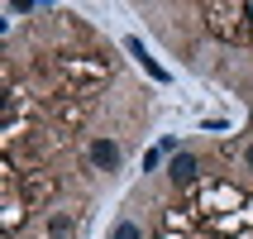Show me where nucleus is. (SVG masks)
<instances>
[{"instance_id": "obj_7", "label": "nucleus", "mask_w": 253, "mask_h": 239, "mask_svg": "<svg viewBox=\"0 0 253 239\" xmlns=\"http://www.w3.org/2000/svg\"><path fill=\"white\" fill-rule=\"evenodd\" d=\"M48 235H53V239H67L72 235V220H67V215H53V220H48Z\"/></svg>"}, {"instance_id": "obj_8", "label": "nucleus", "mask_w": 253, "mask_h": 239, "mask_svg": "<svg viewBox=\"0 0 253 239\" xmlns=\"http://www.w3.org/2000/svg\"><path fill=\"white\" fill-rule=\"evenodd\" d=\"M244 163H249V168H253V143H249V153H244Z\"/></svg>"}, {"instance_id": "obj_1", "label": "nucleus", "mask_w": 253, "mask_h": 239, "mask_svg": "<svg viewBox=\"0 0 253 239\" xmlns=\"http://www.w3.org/2000/svg\"><path fill=\"white\" fill-rule=\"evenodd\" d=\"M244 14H249V5H211V34L239 39L244 34Z\"/></svg>"}, {"instance_id": "obj_2", "label": "nucleus", "mask_w": 253, "mask_h": 239, "mask_svg": "<svg viewBox=\"0 0 253 239\" xmlns=\"http://www.w3.org/2000/svg\"><path fill=\"white\" fill-rule=\"evenodd\" d=\"M53 191H57V182L48 177V172H29L24 182H19V201H24L29 211H39V206H48V201H53Z\"/></svg>"}, {"instance_id": "obj_6", "label": "nucleus", "mask_w": 253, "mask_h": 239, "mask_svg": "<svg viewBox=\"0 0 253 239\" xmlns=\"http://www.w3.org/2000/svg\"><path fill=\"white\" fill-rule=\"evenodd\" d=\"M110 239H143V225H134V220H120Z\"/></svg>"}, {"instance_id": "obj_5", "label": "nucleus", "mask_w": 253, "mask_h": 239, "mask_svg": "<svg viewBox=\"0 0 253 239\" xmlns=\"http://www.w3.org/2000/svg\"><path fill=\"white\" fill-rule=\"evenodd\" d=\"M53 115H57V120H62L67 129H72V125H82V105H77L72 96H67V100H57V105H53Z\"/></svg>"}, {"instance_id": "obj_4", "label": "nucleus", "mask_w": 253, "mask_h": 239, "mask_svg": "<svg viewBox=\"0 0 253 239\" xmlns=\"http://www.w3.org/2000/svg\"><path fill=\"white\" fill-rule=\"evenodd\" d=\"M172 182H177V187H191V182H196V158H191V153H177V158H172Z\"/></svg>"}, {"instance_id": "obj_3", "label": "nucleus", "mask_w": 253, "mask_h": 239, "mask_svg": "<svg viewBox=\"0 0 253 239\" xmlns=\"http://www.w3.org/2000/svg\"><path fill=\"white\" fill-rule=\"evenodd\" d=\"M91 168L115 172V168H120V143H115V139H96V143H91Z\"/></svg>"}]
</instances>
